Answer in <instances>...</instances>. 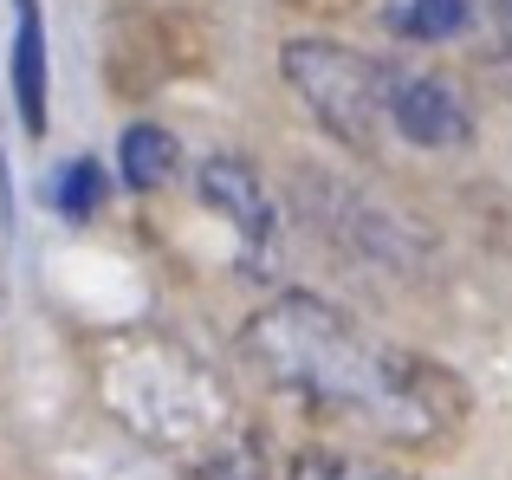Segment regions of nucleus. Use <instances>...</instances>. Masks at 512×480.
<instances>
[{"mask_svg": "<svg viewBox=\"0 0 512 480\" xmlns=\"http://www.w3.org/2000/svg\"><path fill=\"white\" fill-rule=\"evenodd\" d=\"M247 357L266 370L273 383L299 396H318L331 409H357V416L383 422V429H409L415 422V396L402 390V370L389 357H376V344H363L331 305L318 299H279L240 331Z\"/></svg>", "mask_w": 512, "mask_h": 480, "instance_id": "obj_1", "label": "nucleus"}, {"mask_svg": "<svg viewBox=\"0 0 512 480\" xmlns=\"http://www.w3.org/2000/svg\"><path fill=\"white\" fill-rule=\"evenodd\" d=\"M383 117L415 143V150H448V143H467V137H474L467 104L454 98L441 78H428V72H389Z\"/></svg>", "mask_w": 512, "mask_h": 480, "instance_id": "obj_3", "label": "nucleus"}, {"mask_svg": "<svg viewBox=\"0 0 512 480\" xmlns=\"http://www.w3.org/2000/svg\"><path fill=\"white\" fill-rule=\"evenodd\" d=\"M279 65H286L292 91L312 104V117L331 130V137L370 150L376 124H383V85H389L383 65L363 59V52H350V46H325V39H299V46H286Z\"/></svg>", "mask_w": 512, "mask_h": 480, "instance_id": "obj_2", "label": "nucleus"}, {"mask_svg": "<svg viewBox=\"0 0 512 480\" xmlns=\"http://www.w3.org/2000/svg\"><path fill=\"white\" fill-rule=\"evenodd\" d=\"M117 169H124L130 189H163L175 176V137L156 124H130L124 130V150H117Z\"/></svg>", "mask_w": 512, "mask_h": 480, "instance_id": "obj_6", "label": "nucleus"}, {"mask_svg": "<svg viewBox=\"0 0 512 480\" xmlns=\"http://www.w3.org/2000/svg\"><path fill=\"white\" fill-rule=\"evenodd\" d=\"M292 480H396L383 468H370V461H338V455H312L292 468Z\"/></svg>", "mask_w": 512, "mask_h": 480, "instance_id": "obj_9", "label": "nucleus"}, {"mask_svg": "<svg viewBox=\"0 0 512 480\" xmlns=\"http://www.w3.org/2000/svg\"><path fill=\"white\" fill-rule=\"evenodd\" d=\"M474 20V0H389V26L402 39H454Z\"/></svg>", "mask_w": 512, "mask_h": 480, "instance_id": "obj_7", "label": "nucleus"}, {"mask_svg": "<svg viewBox=\"0 0 512 480\" xmlns=\"http://www.w3.org/2000/svg\"><path fill=\"white\" fill-rule=\"evenodd\" d=\"M52 202H59L65 215H91V208L104 202V169L91 163V156H78V163L59 176V195H52Z\"/></svg>", "mask_w": 512, "mask_h": 480, "instance_id": "obj_8", "label": "nucleus"}, {"mask_svg": "<svg viewBox=\"0 0 512 480\" xmlns=\"http://www.w3.org/2000/svg\"><path fill=\"white\" fill-rule=\"evenodd\" d=\"M493 7H500V20H506V26H512V0H493Z\"/></svg>", "mask_w": 512, "mask_h": 480, "instance_id": "obj_10", "label": "nucleus"}, {"mask_svg": "<svg viewBox=\"0 0 512 480\" xmlns=\"http://www.w3.org/2000/svg\"><path fill=\"white\" fill-rule=\"evenodd\" d=\"M201 202H208L214 215L234 221L240 240L266 247V234H273V202H266L260 176H253L247 163H234V156H214V163H201Z\"/></svg>", "mask_w": 512, "mask_h": 480, "instance_id": "obj_4", "label": "nucleus"}, {"mask_svg": "<svg viewBox=\"0 0 512 480\" xmlns=\"http://www.w3.org/2000/svg\"><path fill=\"white\" fill-rule=\"evenodd\" d=\"M13 98H20V124L46 130V26H39V7L20 0V33H13Z\"/></svg>", "mask_w": 512, "mask_h": 480, "instance_id": "obj_5", "label": "nucleus"}]
</instances>
